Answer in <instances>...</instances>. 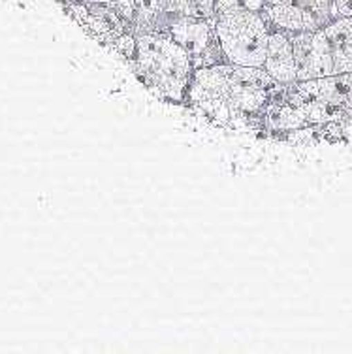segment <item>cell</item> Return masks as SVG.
<instances>
[{
    "instance_id": "6da1fadb",
    "label": "cell",
    "mask_w": 352,
    "mask_h": 354,
    "mask_svg": "<svg viewBox=\"0 0 352 354\" xmlns=\"http://www.w3.org/2000/svg\"><path fill=\"white\" fill-rule=\"evenodd\" d=\"M281 87L264 68L221 62L194 70L187 106L223 127L262 130Z\"/></svg>"
},
{
    "instance_id": "7a4b0ae2",
    "label": "cell",
    "mask_w": 352,
    "mask_h": 354,
    "mask_svg": "<svg viewBox=\"0 0 352 354\" xmlns=\"http://www.w3.org/2000/svg\"><path fill=\"white\" fill-rule=\"evenodd\" d=\"M134 75L164 102L187 106L194 62L176 40L164 32H138L136 55L129 62Z\"/></svg>"
},
{
    "instance_id": "3957f363",
    "label": "cell",
    "mask_w": 352,
    "mask_h": 354,
    "mask_svg": "<svg viewBox=\"0 0 352 354\" xmlns=\"http://www.w3.org/2000/svg\"><path fill=\"white\" fill-rule=\"evenodd\" d=\"M298 82L352 72V15H339L315 32L290 35Z\"/></svg>"
},
{
    "instance_id": "277c9868",
    "label": "cell",
    "mask_w": 352,
    "mask_h": 354,
    "mask_svg": "<svg viewBox=\"0 0 352 354\" xmlns=\"http://www.w3.org/2000/svg\"><path fill=\"white\" fill-rule=\"evenodd\" d=\"M298 109L304 130L313 127H352V72L294 82L283 88Z\"/></svg>"
},
{
    "instance_id": "5b68a950",
    "label": "cell",
    "mask_w": 352,
    "mask_h": 354,
    "mask_svg": "<svg viewBox=\"0 0 352 354\" xmlns=\"http://www.w3.org/2000/svg\"><path fill=\"white\" fill-rule=\"evenodd\" d=\"M271 27L258 12H223L215 15V35L224 61L264 68Z\"/></svg>"
},
{
    "instance_id": "8992f818",
    "label": "cell",
    "mask_w": 352,
    "mask_h": 354,
    "mask_svg": "<svg viewBox=\"0 0 352 354\" xmlns=\"http://www.w3.org/2000/svg\"><path fill=\"white\" fill-rule=\"evenodd\" d=\"M153 30L168 35L190 55L194 68L213 66L224 61V55L217 44L215 17H192V15L164 14L158 17Z\"/></svg>"
},
{
    "instance_id": "52a82bcc",
    "label": "cell",
    "mask_w": 352,
    "mask_h": 354,
    "mask_svg": "<svg viewBox=\"0 0 352 354\" xmlns=\"http://www.w3.org/2000/svg\"><path fill=\"white\" fill-rule=\"evenodd\" d=\"M271 28L296 32H315L339 17L333 0H266L262 10Z\"/></svg>"
},
{
    "instance_id": "ba28073f",
    "label": "cell",
    "mask_w": 352,
    "mask_h": 354,
    "mask_svg": "<svg viewBox=\"0 0 352 354\" xmlns=\"http://www.w3.org/2000/svg\"><path fill=\"white\" fill-rule=\"evenodd\" d=\"M66 8L75 23L104 48L109 49L119 36L129 32V25L121 19V15L117 14L111 4L68 0Z\"/></svg>"
},
{
    "instance_id": "9c48e42d",
    "label": "cell",
    "mask_w": 352,
    "mask_h": 354,
    "mask_svg": "<svg viewBox=\"0 0 352 354\" xmlns=\"http://www.w3.org/2000/svg\"><path fill=\"white\" fill-rule=\"evenodd\" d=\"M264 70L281 85H290V83L298 82L294 48H292L290 35L285 30L271 28L268 49H266Z\"/></svg>"
},
{
    "instance_id": "30bf717a",
    "label": "cell",
    "mask_w": 352,
    "mask_h": 354,
    "mask_svg": "<svg viewBox=\"0 0 352 354\" xmlns=\"http://www.w3.org/2000/svg\"><path fill=\"white\" fill-rule=\"evenodd\" d=\"M266 0H215V14L223 12H258L262 14Z\"/></svg>"
},
{
    "instance_id": "8fae6325",
    "label": "cell",
    "mask_w": 352,
    "mask_h": 354,
    "mask_svg": "<svg viewBox=\"0 0 352 354\" xmlns=\"http://www.w3.org/2000/svg\"><path fill=\"white\" fill-rule=\"evenodd\" d=\"M109 49H111L117 57H121L122 61H127V64H129L136 55V35L134 32H130V30L129 32H124V35L117 38L115 44Z\"/></svg>"
},
{
    "instance_id": "7c38bea8",
    "label": "cell",
    "mask_w": 352,
    "mask_h": 354,
    "mask_svg": "<svg viewBox=\"0 0 352 354\" xmlns=\"http://www.w3.org/2000/svg\"><path fill=\"white\" fill-rule=\"evenodd\" d=\"M339 15H352V0H333Z\"/></svg>"
},
{
    "instance_id": "4fadbf2b",
    "label": "cell",
    "mask_w": 352,
    "mask_h": 354,
    "mask_svg": "<svg viewBox=\"0 0 352 354\" xmlns=\"http://www.w3.org/2000/svg\"><path fill=\"white\" fill-rule=\"evenodd\" d=\"M85 2H98V4H113L115 0H85Z\"/></svg>"
}]
</instances>
